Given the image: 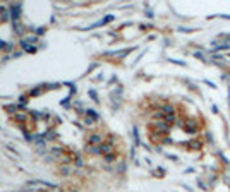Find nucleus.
Here are the masks:
<instances>
[{
	"label": "nucleus",
	"mask_w": 230,
	"mask_h": 192,
	"mask_svg": "<svg viewBox=\"0 0 230 192\" xmlns=\"http://www.w3.org/2000/svg\"><path fill=\"white\" fill-rule=\"evenodd\" d=\"M153 127H155V129L158 130V132H161V134H167L168 130H170V125H168V124L165 122V120H160V122H155V124H153Z\"/></svg>",
	"instance_id": "nucleus-1"
},
{
	"label": "nucleus",
	"mask_w": 230,
	"mask_h": 192,
	"mask_svg": "<svg viewBox=\"0 0 230 192\" xmlns=\"http://www.w3.org/2000/svg\"><path fill=\"white\" fill-rule=\"evenodd\" d=\"M112 19H113V15H107L105 19H100L98 22H95V24H91L89 26V29H93V28H96V26H103V24H107V22H110Z\"/></svg>",
	"instance_id": "nucleus-2"
},
{
	"label": "nucleus",
	"mask_w": 230,
	"mask_h": 192,
	"mask_svg": "<svg viewBox=\"0 0 230 192\" xmlns=\"http://www.w3.org/2000/svg\"><path fill=\"white\" fill-rule=\"evenodd\" d=\"M184 129L187 130V132H197V125L194 122H186V125H184Z\"/></svg>",
	"instance_id": "nucleus-3"
},
{
	"label": "nucleus",
	"mask_w": 230,
	"mask_h": 192,
	"mask_svg": "<svg viewBox=\"0 0 230 192\" xmlns=\"http://www.w3.org/2000/svg\"><path fill=\"white\" fill-rule=\"evenodd\" d=\"M101 141L103 139H101V136H98V134H93V136L89 137V142L91 144H101Z\"/></svg>",
	"instance_id": "nucleus-4"
},
{
	"label": "nucleus",
	"mask_w": 230,
	"mask_h": 192,
	"mask_svg": "<svg viewBox=\"0 0 230 192\" xmlns=\"http://www.w3.org/2000/svg\"><path fill=\"white\" fill-rule=\"evenodd\" d=\"M19 9H21L19 5H12V7H11V11H12V19H14V21L19 17Z\"/></svg>",
	"instance_id": "nucleus-5"
},
{
	"label": "nucleus",
	"mask_w": 230,
	"mask_h": 192,
	"mask_svg": "<svg viewBox=\"0 0 230 192\" xmlns=\"http://www.w3.org/2000/svg\"><path fill=\"white\" fill-rule=\"evenodd\" d=\"M22 46H24V50H26V52H29V53H33L34 50H36L34 46H29V45H28L26 41H22Z\"/></svg>",
	"instance_id": "nucleus-6"
},
{
	"label": "nucleus",
	"mask_w": 230,
	"mask_h": 192,
	"mask_svg": "<svg viewBox=\"0 0 230 192\" xmlns=\"http://www.w3.org/2000/svg\"><path fill=\"white\" fill-rule=\"evenodd\" d=\"M189 146H191V148H194V149H197V148H201V141H197V139H196V141H192Z\"/></svg>",
	"instance_id": "nucleus-7"
},
{
	"label": "nucleus",
	"mask_w": 230,
	"mask_h": 192,
	"mask_svg": "<svg viewBox=\"0 0 230 192\" xmlns=\"http://www.w3.org/2000/svg\"><path fill=\"white\" fill-rule=\"evenodd\" d=\"M113 158H115L113 155H108V156H107V161H112V159H113Z\"/></svg>",
	"instance_id": "nucleus-8"
},
{
	"label": "nucleus",
	"mask_w": 230,
	"mask_h": 192,
	"mask_svg": "<svg viewBox=\"0 0 230 192\" xmlns=\"http://www.w3.org/2000/svg\"><path fill=\"white\" fill-rule=\"evenodd\" d=\"M0 48H5V41H0Z\"/></svg>",
	"instance_id": "nucleus-9"
},
{
	"label": "nucleus",
	"mask_w": 230,
	"mask_h": 192,
	"mask_svg": "<svg viewBox=\"0 0 230 192\" xmlns=\"http://www.w3.org/2000/svg\"><path fill=\"white\" fill-rule=\"evenodd\" d=\"M4 11H5V9H4V7H0V12H4Z\"/></svg>",
	"instance_id": "nucleus-10"
}]
</instances>
